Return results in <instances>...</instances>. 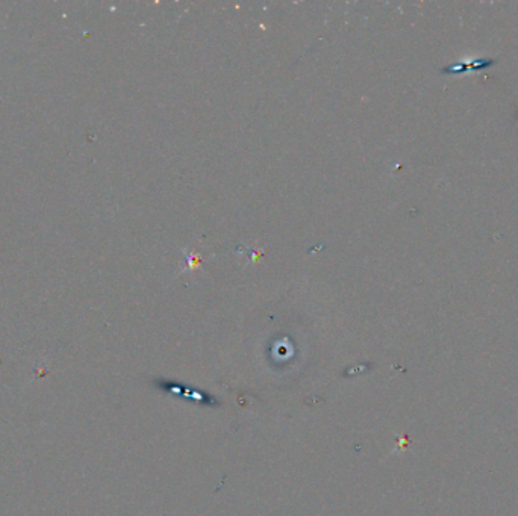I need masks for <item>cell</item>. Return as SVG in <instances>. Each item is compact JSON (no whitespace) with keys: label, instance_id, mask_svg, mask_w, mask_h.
<instances>
[{"label":"cell","instance_id":"1","mask_svg":"<svg viewBox=\"0 0 518 516\" xmlns=\"http://www.w3.org/2000/svg\"><path fill=\"white\" fill-rule=\"evenodd\" d=\"M491 65H494V61L490 58H478V60H471L469 62H456L453 65H449L446 69H442V73L446 74H464L470 71H481L487 70Z\"/></svg>","mask_w":518,"mask_h":516}]
</instances>
